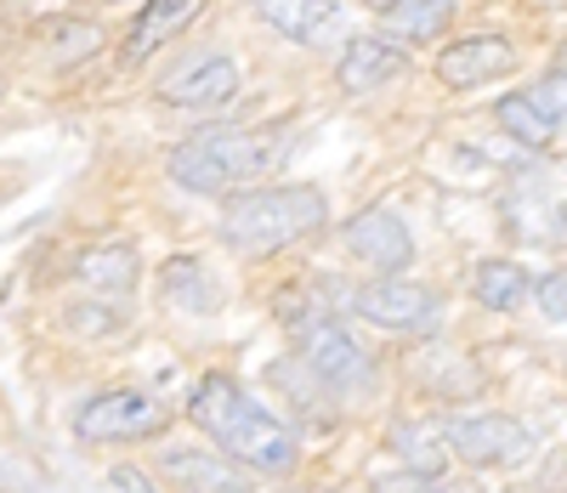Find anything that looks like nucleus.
Wrapping results in <instances>:
<instances>
[{
	"label": "nucleus",
	"mask_w": 567,
	"mask_h": 493,
	"mask_svg": "<svg viewBox=\"0 0 567 493\" xmlns=\"http://www.w3.org/2000/svg\"><path fill=\"white\" fill-rule=\"evenodd\" d=\"M171 425L165 403H154L148 391H97L91 403H80L74 414V436L80 442H142V436H159Z\"/></svg>",
	"instance_id": "423d86ee"
},
{
	"label": "nucleus",
	"mask_w": 567,
	"mask_h": 493,
	"mask_svg": "<svg viewBox=\"0 0 567 493\" xmlns=\"http://www.w3.org/2000/svg\"><path fill=\"white\" fill-rule=\"evenodd\" d=\"M494 120H499V131H505V136H516L523 147H550V142H556V131H561V125L534 103V91H511V96H499Z\"/></svg>",
	"instance_id": "f3484780"
},
{
	"label": "nucleus",
	"mask_w": 567,
	"mask_h": 493,
	"mask_svg": "<svg viewBox=\"0 0 567 493\" xmlns=\"http://www.w3.org/2000/svg\"><path fill=\"white\" fill-rule=\"evenodd\" d=\"M159 289H165V301L182 307V312H194V318H210L221 301H216V278L205 273L199 256H171L159 267Z\"/></svg>",
	"instance_id": "4468645a"
},
{
	"label": "nucleus",
	"mask_w": 567,
	"mask_h": 493,
	"mask_svg": "<svg viewBox=\"0 0 567 493\" xmlns=\"http://www.w3.org/2000/svg\"><path fill=\"white\" fill-rule=\"evenodd\" d=\"M301 363L318 374V386L329 391V398H374V391H381V369H374V358L358 347L341 323H329V318L307 323Z\"/></svg>",
	"instance_id": "20e7f679"
},
{
	"label": "nucleus",
	"mask_w": 567,
	"mask_h": 493,
	"mask_svg": "<svg viewBox=\"0 0 567 493\" xmlns=\"http://www.w3.org/2000/svg\"><path fill=\"white\" fill-rule=\"evenodd\" d=\"M471 289H477V301L488 307V312H516L534 295V278L516 267V261H483L477 267V278H471Z\"/></svg>",
	"instance_id": "a211bd4d"
},
{
	"label": "nucleus",
	"mask_w": 567,
	"mask_h": 493,
	"mask_svg": "<svg viewBox=\"0 0 567 493\" xmlns=\"http://www.w3.org/2000/svg\"><path fill=\"white\" fill-rule=\"evenodd\" d=\"M341 238H347V256L369 273H403L414 261V238L392 210H358L341 227Z\"/></svg>",
	"instance_id": "1a4fd4ad"
},
{
	"label": "nucleus",
	"mask_w": 567,
	"mask_h": 493,
	"mask_svg": "<svg viewBox=\"0 0 567 493\" xmlns=\"http://www.w3.org/2000/svg\"><path fill=\"white\" fill-rule=\"evenodd\" d=\"M534 103H539L556 125H567V69H561V74H545V80L534 85Z\"/></svg>",
	"instance_id": "5701e85b"
},
{
	"label": "nucleus",
	"mask_w": 567,
	"mask_h": 493,
	"mask_svg": "<svg viewBox=\"0 0 567 493\" xmlns=\"http://www.w3.org/2000/svg\"><path fill=\"white\" fill-rule=\"evenodd\" d=\"M511 69H516V52L499 34H465V40L443 45V58H437V80L449 91H477V85H488Z\"/></svg>",
	"instance_id": "9d476101"
},
{
	"label": "nucleus",
	"mask_w": 567,
	"mask_h": 493,
	"mask_svg": "<svg viewBox=\"0 0 567 493\" xmlns=\"http://www.w3.org/2000/svg\"><path fill=\"white\" fill-rule=\"evenodd\" d=\"M443 442H449L454 460L483 465V471H494V465L511 471L534 454L528 425L511 420V414H454V420H443Z\"/></svg>",
	"instance_id": "39448f33"
},
{
	"label": "nucleus",
	"mask_w": 567,
	"mask_h": 493,
	"mask_svg": "<svg viewBox=\"0 0 567 493\" xmlns=\"http://www.w3.org/2000/svg\"><path fill=\"white\" fill-rule=\"evenodd\" d=\"M74 278L91 284V289L125 295V289H136V250H131V244H97V250H85L74 261Z\"/></svg>",
	"instance_id": "6ab92c4d"
},
{
	"label": "nucleus",
	"mask_w": 567,
	"mask_h": 493,
	"mask_svg": "<svg viewBox=\"0 0 567 493\" xmlns=\"http://www.w3.org/2000/svg\"><path fill=\"white\" fill-rule=\"evenodd\" d=\"M363 7H374V12H386V7H398V0H363Z\"/></svg>",
	"instance_id": "a878e982"
},
{
	"label": "nucleus",
	"mask_w": 567,
	"mask_h": 493,
	"mask_svg": "<svg viewBox=\"0 0 567 493\" xmlns=\"http://www.w3.org/2000/svg\"><path fill=\"white\" fill-rule=\"evenodd\" d=\"M278 154V136L272 131H239V125H221V131H199L187 136L176 154H171V176L187 187V193H227L239 187H256L261 171L272 165Z\"/></svg>",
	"instance_id": "7ed1b4c3"
},
{
	"label": "nucleus",
	"mask_w": 567,
	"mask_h": 493,
	"mask_svg": "<svg viewBox=\"0 0 567 493\" xmlns=\"http://www.w3.org/2000/svg\"><path fill=\"white\" fill-rule=\"evenodd\" d=\"M187 420H194L227 460H239L261 476H290L296 471V431L272 409H261L239 380L205 374L199 391L187 398Z\"/></svg>",
	"instance_id": "f257e3e1"
},
{
	"label": "nucleus",
	"mask_w": 567,
	"mask_h": 493,
	"mask_svg": "<svg viewBox=\"0 0 567 493\" xmlns=\"http://www.w3.org/2000/svg\"><path fill=\"white\" fill-rule=\"evenodd\" d=\"M534 301H539V312H545L550 323H567V273L539 278V284H534Z\"/></svg>",
	"instance_id": "4be33fe9"
},
{
	"label": "nucleus",
	"mask_w": 567,
	"mask_h": 493,
	"mask_svg": "<svg viewBox=\"0 0 567 493\" xmlns=\"http://www.w3.org/2000/svg\"><path fill=\"white\" fill-rule=\"evenodd\" d=\"M392 454L409 460V471H443L449 465V442H443V425H420V420H403L392 425Z\"/></svg>",
	"instance_id": "aec40b11"
},
{
	"label": "nucleus",
	"mask_w": 567,
	"mask_h": 493,
	"mask_svg": "<svg viewBox=\"0 0 567 493\" xmlns=\"http://www.w3.org/2000/svg\"><path fill=\"white\" fill-rule=\"evenodd\" d=\"M374 493H471V487L449 482L443 471H403V476H381Z\"/></svg>",
	"instance_id": "412c9836"
},
{
	"label": "nucleus",
	"mask_w": 567,
	"mask_h": 493,
	"mask_svg": "<svg viewBox=\"0 0 567 493\" xmlns=\"http://www.w3.org/2000/svg\"><path fill=\"white\" fill-rule=\"evenodd\" d=\"M69 329L74 335H109V329H120V312H109V307H69Z\"/></svg>",
	"instance_id": "b1692460"
},
{
	"label": "nucleus",
	"mask_w": 567,
	"mask_h": 493,
	"mask_svg": "<svg viewBox=\"0 0 567 493\" xmlns=\"http://www.w3.org/2000/svg\"><path fill=\"white\" fill-rule=\"evenodd\" d=\"M239 96V63L227 52H199L159 80V103L171 109H227Z\"/></svg>",
	"instance_id": "6e6552de"
},
{
	"label": "nucleus",
	"mask_w": 567,
	"mask_h": 493,
	"mask_svg": "<svg viewBox=\"0 0 567 493\" xmlns=\"http://www.w3.org/2000/svg\"><path fill=\"white\" fill-rule=\"evenodd\" d=\"M398 74H409V52H403L398 40H386V34H358V40H347V52H341V63H336V80H341V91H352V96L381 91V85H392Z\"/></svg>",
	"instance_id": "f8f14e48"
},
{
	"label": "nucleus",
	"mask_w": 567,
	"mask_h": 493,
	"mask_svg": "<svg viewBox=\"0 0 567 493\" xmlns=\"http://www.w3.org/2000/svg\"><path fill=\"white\" fill-rule=\"evenodd\" d=\"M352 312H363L369 323H381V329H432L443 318V301H437V289H425V284H409L398 273H381L374 284H363L352 295Z\"/></svg>",
	"instance_id": "0eeeda50"
},
{
	"label": "nucleus",
	"mask_w": 567,
	"mask_h": 493,
	"mask_svg": "<svg viewBox=\"0 0 567 493\" xmlns=\"http://www.w3.org/2000/svg\"><path fill=\"white\" fill-rule=\"evenodd\" d=\"M205 12V0H148V7L136 12L131 34H125V63H142V58H154L165 40H176L187 23H194Z\"/></svg>",
	"instance_id": "ddd939ff"
},
{
	"label": "nucleus",
	"mask_w": 567,
	"mask_h": 493,
	"mask_svg": "<svg viewBox=\"0 0 567 493\" xmlns=\"http://www.w3.org/2000/svg\"><path fill=\"white\" fill-rule=\"evenodd\" d=\"M329 222V199L318 187H239L227 193V210H221V244L239 256H278L290 244L312 238Z\"/></svg>",
	"instance_id": "f03ea898"
},
{
	"label": "nucleus",
	"mask_w": 567,
	"mask_h": 493,
	"mask_svg": "<svg viewBox=\"0 0 567 493\" xmlns=\"http://www.w3.org/2000/svg\"><path fill=\"white\" fill-rule=\"evenodd\" d=\"M449 18H454V0H398V7H386V40L425 45L449 29Z\"/></svg>",
	"instance_id": "dca6fc26"
},
{
	"label": "nucleus",
	"mask_w": 567,
	"mask_h": 493,
	"mask_svg": "<svg viewBox=\"0 0 567 493\" xmlns=\"http://www.w3.org/2000/svg\"><path fill=\"white\" fill-rule=\"evenodd\" d=\"M165 476H171L176 493H239L245 487V476L227 460H210V454H194V449H171Z\"/></svg>",
	"instance_id": "2eb2a0df"
},
{
	"label": "nucleus",
	"mask_w": 567,
	"mask_h": 493,
	"mask_svg": "<svg viewBox=\"0 0 567 493\" xmlns=\"http://www.w3.org/2000/svg\"><path fill=\"white\" fill-rule=\"evenodd\" d=\"M250 7L267 29H278L296 45H312V52L347 29V12L336 7V0H250Z\"/></svg>",
	"instance_id": "9b49d317"
},
{
	"label": "nucleus",
	"mask_w": 567,
	"mask_h": 493,
	"mask_svg": "<svg viewBox=\"0 0 567 493\" xmlns=\"http://www.w3.org/2000/svg\"><path fill=\"white\" fill-rule=\"evenodd\" d=\"M114 493H154V482L142 476V471H131V465H120L114 471Z\"/></svg>",
	"instance_id": "393cba45"
},
{
	"label": "nucleus",
	"mask_w": 567,
	"mask_h": 493,
	"mask_svg": "<svg viewBox=\"0 0 567 493\" xmlns=\"http://www.w3.org/2000/svg\"><path fill=\"white\" fill-rule=\"evenodd\" d=\"M561 58H567V52H561Z\"/></svg>",
	"instance_id": "bb28decb"
}]
</instances>
